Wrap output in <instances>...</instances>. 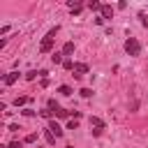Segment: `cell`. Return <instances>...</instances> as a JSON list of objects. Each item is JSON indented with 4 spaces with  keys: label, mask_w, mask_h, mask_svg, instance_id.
<instances>
[{
    "label": "cell",
    "mask_w": 148,
    "mask_h": 148,
    "mask_svg": "<svg viewBox=\"0 0 148 148\" xmlns=\"http://www.w3.org/2000/svg\"><path fill=\"white\" fill-rule=\"evenodd\" d=\"M39 113H42L44 118H51V116H53V111H51V109H44V111H39Z\"/></svg>",
    "instance_id": "19"
},
{
    "label": "cell",
    "mask_w": 148,
    "mask_h": 148,
    "mask_svg": "<svg viewBox=\"0 0 148 148\" xmlns=\"http://www.w3.org/2000/svg\"><path fill=\"white\" fill-rule=\"evenodd\" d=\"M58 92H60V95H72V88H69V86H60Z\"/></svg>",
    "instance_id": "9"
},
{
    "label": "cell",
    "mask_w": 148,
    "mask_h": 148,
    "mask_svg": "<svg viewBox=\"0 0 148 148\" xmlns=\"http://www.w3.org/2000/svg\"><path fill=\"white\" fill-rule=\"evenodd\" d=\"M23 141H25V143H32V141H37V134H35V132H32V134H28V136H25V139H23Z\"/></svg>",
    "instance_id": "15"
},
{
    "label": "cell",
    "mask_w": 148,
    "mask_h": 148,
    "mask_svg": "<svg viewBox=\"0 0 148 148\" xmlns=\"http://www.w3.org/2000/svg\"><path fill=\"white\" fill-rule=\"evenodd\" d=\"M35 76H39V72H35V69H32V72H28V74H25V79H28V81H32V79H35Z\"/></svg>",
    "instance_id": "18"
},
{
    "label": "cell",
    "mask_w": 148,
    "mask_h": 148,
    "mask_svg": "<svg viewBox=\"0 0 148 148\" xmlns=\"http://www.w3.org/2000/svg\"><path fill=\"white\" fill-rule=\"evenodd\" d=\"M67 148H74V146H67Z\"/></svg>",
    "instance_id": "22"
},
{
    "label": "cell",
    "mask_w": 148,
    "mask_h": 148,
    "mask_svg": "<svg viewBox=\"0 0 148 148\" xmlns=\"http://www.w3.org/2000/svg\"><path fill=\"white\" fill-rule=\"evenodd\" d=\"M62 67H65V69H74V62H72V60H69V58H67V60H65V62H62Z\"/></svg>",
    "instance_id": "17"
},
{
    "label": "cell",
    "mask_w": 148,
    "mask_h": 148,
    "mask_svg": "<svg viewBox=\"0 0 148 148\" xmlns=\"http://www.w3.org/2000/svg\"><path fill=\"white\" fill-rule=\"evenodd\" d=\"M113 16V7L111 5H102V18H111Z\"/></svg>",
    "instance_id": "5"
},
{
    "label": "cell",
    "mask_w": 148,
    "mask_h": 148,
    "mask_svg": "<svg viewBox=\"0 0 148 148\" xmlns=\"http://www.w3.org/2000/svg\"><path fill=\"white\" fill-rule=\"evenodd\" d=\"M125 51H127L130 56H139V53H141L139 39H136V37H127V39H125Z\"/></svg>",
    "instance_id": "2"
},
{
    "label": "cell",
    "mask_w": 148,
    "mask_h": 148,
    "mask_svg": "<svg viewBox=\"0 0 148 148\" xmlns=\"http://www.w3.org/2000/svg\"><path fill=\"white\" fill-rule=\"evenodd\" d=\"M81 97H86V99L92 97V90H90V88H83V90H81Z\"/></svg>",
    "instance_id": "13"
},
{
    "label": "cell",
    "mask_w": 148,
    "mask_h": 148,
    "mask_svg": "<svg viewBox=\"0 0 148 148\" xmlns=\"http://www.w3.org/2000/svg\"><path fill=\"white\" fill-rule=\"evenodd\" d=\"M76 127H79L76 120H69V123H67V130H76Z\"/></svg>",
    "instance_id": "20"
},
{
    "label": "cell",
    "mask_w": 148,
    "mask_h": 148,
    "mask_svg": "<svg viewBox=\"0 0 148 148\" xmlns=\"http://www.w3.org/2000/svg\"><path fill=\"white\" fill-rule=\"evenodd\" d=\"M72 53H74V42H67L62 46V56H72Z\"/></svg>",
    "instance_id": "7"
},
{
    "label": "cell",
    "mask_w": 148,
    "mask_h": 148,
    "mask_svg": "<svg viewBox=\"0 0 148 148\" xmlns=\"http://www.w3.org/2000/svg\"><path fill=\"white\" fill-rule=\"evenodd\" d=\"M90 125H95V127H99V130H104V120H99L97 116H90Z\"/></svg>",
    "instance_id": "8"
},
{
    "label": "cell",
    "mask_w": 148,
    "mask_h": 148,
    "mask_svg": "<svg viewBox=\"0 0 148 148\" xmlns=\"http://www.w3.org/2000/svg\"><path fill=\"white\" fill-rule=\"evenodd\" d=\"M72 72H74V76L79 79V76L88 74V65H86V62H74V69H72Z\"/></svg>",
    "instance_id": "3"
},
{
    "label": "cell",
    "mask_w": 148,
    "mask_h": 148,
    "mask_svg": "<svg viewBox=\"0 0 148 148\" xmlns=\"http://www.w3.org/2000/svg\"><path fill=\"white\" fill-rule=\"evenodd\" d=\"M51 60H53L56 65H58V62H65V60H62V53H53V56H51Z\"/></svg>",
    "instance_id": "12"
},
{
    "label": "cell",
    "mask_w": 148,
    "mask_h": 148,
    "mask_svg": "<svg viewBox=\"0 0 148 148\" xmlns=\"http://www.w3.org/2000/svg\"><path fill=\"white\" fill-rule=\"evenodd\" d=\"M139 18H141V25H146V28H148V14H143V12H141V14H139Z\"/></svg>",
    "instance_id": "16"
},
{
    "label": "cell",
    "mask_w": 148,
    "mask_h": 148,
    "mask_svg": "<svg viewBox=\"0 0 148 148\" xmlns=\"http://www.w3.org/2000/svg\"><path fill=\"white\" fill-rule=\"evenodd\" d=\"M49 130L53 132V136H56V139H58V136H62V127H60L56 120H51V123H49Z\"/></svg>",
    "instance_id": "4"
},
{
    "label": "cell",
    "mask_w": 148,
    "mask_h": 148,
    "mask_svg": "<svg viewBox=\"0 0 148 148\" xmlns=\"http://www.w3.org/2000/svg\"><path fill=\"white\" fill-rule=\"evenodd\" d=\"M88 7H90L92 12H102V5H99V2H88Z\"/></svg>",
    "instance_id": "11"
},
{
    "label": "cell",
    "mask_w": 148,
    "mask_h": 148,
    "mask_svg": "<svg viewBox=\"0 0 148 148\" xmlns=\"http://www.w3.org/2000/svg\"><path fill=\"white\" fill-rule=\"evenodd\" d=\"M9 148H23V141H12Z\"/></svg>",
    "instance_id": "21"
},
{
    "label": "cell",
    "mask_w": 148,
    "mask_h": 148,
    "mask_svg": "<svg viewBox=\"0 0 148 148\" xmlns=\"http://www.w3.org/2000/svg\"><path fill=\"white\" fill-rule=\"evenodd\" d=\"M16 79H18V72H9V74L5 76V86H12V83H16Z\"/></svg>",
    "instance_id": "6"
},
{
    "label": "cell",
    "mask_w": 148,
    "mask_h": 148,
    "mask_svg": "<svg viewBox=\"0 0 148 148\" xmlns=\"http://www.w3.org/2000/svg\"><path fill=\"white\" fill-rule=\"evenodd\" d=\"M44 136H46V141H49V143H56V136H53V132H51V130H46V132H44Z\"/></svg>",
    "instance_id": "10"
},
{
    "label": "cell",
    "mask_w": 148,
    "mask_h": 148,
    "mask_svg": "<svg viewBox=\"0 0 148 148\" xmlns=\"http://www.w3.org/2000/svg\"><path fill=\"white\" fill-rule=\"evenodd\" d=\"M25 102H28V97H16V99H14V104H16V106H23Z\"/></svg>",
    "instance_id": "14"
},
{
    "label": "cell",
    "mask_w": 148,
    "mask_h": 148,
    "mask_svg": "<svg viewBox=\"0 0 148 148\" xmlns=\"http://www.w3.org/2000/svg\"><path fill=\"white\" fill-rule=\"evenodd\" d=\"M56 32H58V25H56V28H51V30H49V35L42 39V44H39V51H42V53H49V51L53 49V39H56Z\"/></svg>",
    "instance_id": "1"
}]
</instances>
